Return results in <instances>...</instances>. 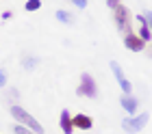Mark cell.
Listing matches in <instances>:
<instances>
[{
  "mask_svg": "<svg viewBox=\"0 0 152 134\" xmlns=\"http://www.w3.org/2000/svg\"><path fill=\"white\" fill-rule=\"evenodd\" d=\"M2 20H11V11H4L2 13Z\"/></svg>",
  "mask_w": 152,
  "mask_h": 134,
  "instance_id": "19",
  "label": "cell"
},
{
  "mask_svg": "<svg viewBox=\"0 0 152 134\" xmlns=\"http://www.w3.org/2000/svg\"><path fill=\"white\" fill-rule=\"evenodd\" d=\"M107 4L111 7V9H115L117 4H122V0H107Z\"/></svg>",
  "mask_w": 152,
  "mask_h": 134,
  "instance_id": "18",
  "label": "cell"
},
{
  "mask_svg": "<svg viewBox=\"0 0 152 134\" xmlns=\"http://www.w3.org/2000/svg\"><path fill=\"white\" fill-rule=\"evenodd\" d=\"M115 26H117V30L124 33V35H128V33H133V15H130V11L126 9L124 4H117L115 9Z\"/></svg>",
  "mask_w": 152,
  "mask_h": 134,
  "instance_id": "2",
  "label": "cell"
},
{
  "mask_svg": "<svg viewBox=\"0 0 152 134\" xmlns=\"http://www.w3.org/2000/svg\"><path fill=\"white\" fill-rule=\"evenodd\" d=\"M24 9L26 11H37V9H41V0H26Z\"/></svg>",
  "mask_w": 152,
  "mask_h": 134,
  "instance_id": "14",
  "label": "cell"
},
{
  "mask_svg": "<svg viewBox=\"0 0 152 134\" xmlns=\"http://www.w3.org/2000/svg\"><path fill=\"white\" fill-rule=\"evenodd\" d=\"M137 22H139V26H150V11L137 13Z\"/></svg>",
  "mask_w": 152,
  "mask_h": 134,
  "instance_id": "13",
  "label": "cell"
},
{
  "mask_svg": "<svg viewBox=\"0 0 152 134\" xmlns=\"http://www.w3.org/2000/svg\"><path fill=\"white\" fill-rule=\"evenodd\" d=\"M76 93L78 95H85L89 100H94V97H98V84H96L94 76L91 74H80V82H78V89H76Z\"/></svg>",
  "mask_w": 152,
  "mask_h": 134,
  "instance_id": "3",
  "label": "cell"
},
{
  "mask_svg": "<svg viewBox=\"0 0 152 134\" xmlns=\"http://www.w3.org/2000/svg\"><path fill=\"white\" fill-rule=\"evenodd\" d=\"M4 84H7V72H4V69H0V89H2Z\"/></svg>",
  "mask_w": 152,
  "mask_h": 134,
  "instance_id": "16",
  "label": "cell"
},
{
  "mask_svg": "<svg viewBox=\"0 0 152 134\" xmlns=\"http://www.w3.org/2000/svg\"><path fill=\"white\" fill-rule=\"evenodd\" d=\"M22 65H24V69H35L39 65V59H37V56H24Z\"/></svg>",
  "mask_w": 152,
  "mask_h": 134,
  "instance_id": "10",
  "label": "cell"
},
{
  "mask_svg": "<svg viewBox=\"0 0 152 134\" xmlns=\"http://www.w3.org/2000/svg\"><path fill=\"white\" fill-rule=\"evenodd\" d=\"M120 104H122V108L126 110V112H130V115H135L137 108H139V100H137L135 95H130V93H122Z\"/></svg>",
  "mask_w": 152,
  "mask_h": 134,
  "instance_id": "8",
  "label": "cell"
},
{
  "mask_svg": "<svg viewBox=\"0 0 152 134\" xmlns=\"http://www.w3.org/2000/svg\"><path fill=\"white\" fill-rule=\"evenodd\" d=\"M59 125H61V130H63V134H72V132H74V125H72V115H70L67 110H61Z\"/></svg>",
  "mask_w": 152,
  "mask_h": 134,
  "instance_id": "9",
  "label": "cell"
},
{
  "mask_svg": "<svg viewBox=\"0 0 152 134\" xmlns=\"http://www.w3.org/2000/svg\"><path fill=\"white\" fill-rule=\"evenodd\" d=\"M124 46H126L130 52H141L143 48H146V41H141L135 33H128V35H124Z\"/></svg>",
  "mask_w": 152,
  "mask_h": 134,
  "instance_id": "7",
  "label": "cell"
},
{
  "mask_svg": "<svg viewBox=\"0 0 152 134\" xmlns=\"http://www.w3.org/2000/svg\"><path fill=\"white\" fill-rule=\"evenodd\" d=\"M57 20H59V22H63V24H72V13L65 11V9H59L57 11Z\"/></svg>",
  "mask_w": 152,
  "mask_h": 134,
  "instance_id": "11",
  "label": "cell"
},
{
  "mask_svg": "<svg viewBox=\"0 0 152 134\" xmlns=\"http://www.w3.org/2000/svg\"><path fill=\"white\" fill-rule=\"evenodd\" d=\"M72 2L78 7V9H85V7H87V0H72Z\"/></svg>",
  "mask_w": 152,
  "mask_h": 134,
  "instance_id": "17",
  "label": "cell"
},
{
  "mask_svg": "<svg viewBox=\"0 0 152 134\" xmlns=\"http://www.w3.org/2000/svg\"><path fill=\"white\" fill-rule=\"evenodd\" d=\"M146 123H148V112L137 115V117H126V119H122V130L128 132V134H137V132L143 130Z\"/></svg>",
  "mask_w": 152,
  "mask_h": 134,
  "instance_id": "4",
  "label": "cell"
},
{
  "mask_svg": "<svg viewBox=\"0 0 152 134\" xmlns=\"http://www.w3.org/2000/svg\"><path fill=\"white\" fill-rule=\"evenodd\" d=\"M137 37L148 43V41H150V26H139V33H137Z\"/></svg>",
  "mask_w": 152,
  "mask_h": 134,
  "instance_id": "12",
  "label": "cell"
},
{
  "mask_svg": "<svg viewBox=\"0 0 152 134\" xmlns=\"http://www.w3.org/2000/svg\"><path fill=\"white\" fill-rule=\"evenodd\" d=\"M9 112H11V117L15 119V121H20V125H24V128H28V130H33L35 134H41L44 132V125H41L35 117L31 115V112H26L22 106H18V104H13V106L9 108Z\"/></svg>",
  "mask_w": 152,
  "mask_h": 134,
  "instance_id": "1",
  "label": "cell"
},
{
  "mask_svg": "<svg viewBox=\"0 0 152 134\" xmlns=\"http://www.w3.org/2000/svg\"><path fill=\"white\" fill-rule=\"evenodd\" d=\"M11 132H13V134H35L33 130H28V128H24V125H20V123H15V125H11Z\"/></svg>",
  "mask_w": 152,
  "mask_h": 134,
  "instance_id": "15",
  "label": "cell"
},
{
  "mask_svg": "<svg viewBox=\"0 0 152 134\" xmlns=\"http://www.w3.org/2000/svg\"><path fill=\"white\" fill-rule=\"evenodd\" d=\"M111 72H113V76H115V80L120 82V87H122L124 93H130V91H133V84L126 80V76H124V69L120 67V63H117V61H111Z\"/></svg>",
  "mask_w": 152,
  "mask_h": 134,
  "instance_id": "5",
  "label": "cell"
},
{
  "mask_svg": "<svg viewBox=\"0 0 152 134\" xmlns=\"http://www.w3.org/2000/svg\"><path fill=\"white\" fill-rule=\"evenodd\" d=\"M72 125H74V130H83V132H87V130H91L94 128V119L85 115V112H78V115H74L72 117Z\"/></svg>",
  "mask_w": 152,
  "mask_h": 134,
  "instance_id": "6",
  "label": "cell"
}]
</instances>
